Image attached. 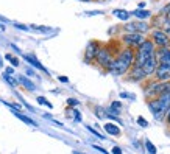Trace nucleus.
Segmentation results:
<instances>
[{
  "mask_svg": "<svg viewBox=\"0 0 170 154\" xmlns=\"http://www.w3.org/2000/svg\"><path fill=\"white\" fill-rule=\"evenodd\" d=\"M3 79L11 86V87H16V86H19V82H17V79H14V78L11 77V75H6V73H3Z\"/></svg>",
  "mask_w": 170,
  "mask_h": 154,
  "instance_id": "21",
  "label": "nucleus"
},
{
  "mask_svg": "<svg viewBox=\"0 0 170 154\" xmlns=\"http://www.w3.org/2000/svg\"><path fill=\"white\" fill-rule=\"evenodd\" d=\"M156 67H158V61H156V58L155 56H151L144 66H142V70L145 72V75L147 77H150V75H155V70H156Z\"/></svg>",
  "mask_w": 170,
  "mask_h": 154,
  "instance_id": "12",
  "label": "nucleus"
},
{
  "mask_svg": "<svg viewBox=\"0 0 170 154\" xmlns=\"http://www.w3.org/2000/svg\"><path fill=\"white\" fill-rule=\"evenodd\" d=\"M86 129H87V131H89L90 134H94L95 137H98V139H105V135H103V134H100L98 131H95V129H94L92 126H89V125H87V126H86Z\"/></svg>",
  "mask_w": 170,
  "mask_h": 154,
  "instance_id": "26",
  "label": "nucleus"
},
{
  "mask_svg": "<svg viewBox=\"0 0 170 154\" xmlns=\"http://www.w3.org/2000/svg\"><path fill=\"white\" fill-rule=\"evenodd\" d=\"M137 123H139V126H142V128H147V125H148V121H147L144 117H137Z\"/></svg>",
  "mask_w": 170,
  "mask_h": 154,
  "instance_id": "28",
  "label": "nucleus"
},
{
  "mask_svg": "<svg viewBox=\"0 0 170 154\" xmlns=\"http://www.w3.org/2000/svg\"><path fill=\"white\" fill-rule=\"evenodd\" d=\"M134 55H136L134 48H127V47L122 48L116 55V58L112 59L108 72L111 75H114V77H123V75H127L128 70L134 64Z\"/></svg>",
  "mask_w": 170,
  "mask_h": 154,
  "instance_id": "1",
  "label": "nucleus"
},
{
  "mask_svg": "<svg viewBox=\"0 0 170 154\" xmlns=\"http://www.w3.org/2000/svg\"><path fill=\"white\" fill-rule=\"evenodd\" d=\"M5 73H6V75H14V67H11V66H9V67H6Z\"/></svg>",
  "mask_w": 170,
  "mask_h": 154,
  "instance_id": "32",
  "label": "nucleus"
},
{
  "mask_svg": "<svg viewBox=\"0 0 170 154\" xmlns=\"http://www.w3.org/2000/svg\"><path fill=\"white\" fill-rule=\"evenodd\" d=\"M129 14L134 16V17H137L139 20H147V19L151 17V13H150L148 9H134V11H131Z\"/></svg>",
  "mask_w": 170,
  "mask_h": 154,
  "instance_id": "14",
  "label": "nucleus"
},
{
  "mask_svg": "<svg viewBox=\"0 0 170 154\" xmlns=\"http://www.w3.org/2000/svg\"><path fill=\"white\" fill-rule=\"evenodd\" d=\"M94 148H95L97 151H100V153H103V154H109V153H108V151H106V150H105V148H101V146H97V145H94Z\"/></svg>",
  "mask_w": 170,
  "mask_h": 154,
  "instance_id": "33",
  "label": "nucleus"
},
{
  "mask_svg": "<svg viewBox=\"0 0 170 154\" xmlns=\"http://www.w3.org/2000/svg\"><path fill=\"white\" fill-rule=\"evenodd\" d=\"M120 97H122V98H134V97H131V95H128L127 92H123V93H120Z\"/></svg>",
  "mask_w": 170,
  "mask_h": 154,
  "instance_id": "38",
  "label": "nucleus"
},
{
  "mask_svg": "<svg viewBox=\"0 0 170 154\" xmlns=\"http://www.w3.org/2000/svg\"><path fill=\"white\" fill-rule=\"evenodd\" d=\"M94 111H95V115L98 117L100 120H105V118H106V109H105V108H101V106H97Z\"/></svg>",
  "mask_w": 170,
  "mask_h": 154,
  "instance_id": "20",
  "label": "nucleus"
},
{
  "mask_svg": "<svg viewBox=\"0 0 170 154\" xmlns=\"http://www.w3.org/2000/svg\"><path fill=\"white\" fill-rule=\"evenodd\" d=\"M122 111V103L120 101H112L111 106L106 109V114H111V115H119Z\"/></svg>",
  "mask_w": 170,
  "mask_h": 154,
  "instance_id": "16",
  "label": "nucleus"
},
{
  "mask_svg": "<svg viewBox=\"0 0 170 154\" xmlns=\"http://www.w3.org/2000/svg\"><path fill=\"white\" fill-rule=\"evenodd\" d=\"M119 51H114L112 48H111V45H100V50H98V53H97V56H95V62L101 67V69H109V66H111V62H112V59L116 58V55H117Z\"/></svg>",
  "mask_w": 170,
  "mask_h": 154,
  "instance_id": "3",
  "label": "nucleus"
},
{
  "mask_svg": "<svg viewBox=\"0 0 170 154\" xmlns=\"http://www.w3.org/2000/svg\"><path fill=\"white\" fill-rule=\"evenodd\" d=\"M31 30H38L39 33H47V31H52L48 27H42V25H30Z\"/></svg>",
  "mask_w": 170,
  "mask_h": 154,
  "instance_id": "23",
  "label": "nucleus"
},
{
  "mask_svg": "<svg viewBox=\"0 0 170 154\" xmlns=\"http://www.w3.org/2000/svg\"><path fill=\"white\" fill-rule=\"evenodd\" d=\"M155 77H156V81H161V82L170 81V66L158 64V67L155 70Z\"/></svg>",
  "mask_w": 170,
  "mask_h": 154,
  "instance_id": "9",
  "label": "nucleus"
},
{
  "mask_svg": "<svg viewBox=\"0 0 170 154\" xmlns=\"http://www.w3.org/2000/svg\"><path fill=\"white\" fill-rule=\"evenodd\" d=\"M169 90H170V81H166V82L153 81V82H150V86H148V89H147V98H148V100L156 98V97H159L161 93L169 92Z\"/></svg>",
  "mask_w": 170,
  "mask_h": 154,
  "instance_id": "6",
  "label": "nucleus"
},
{
  "mask_svg": "<svg viewBox=\"0 0 170 154\" xmlns=\"http://www.w3.org/2000/svg\"><path fill=\"white\" fill-rule=\"evenodd\" d=\"M162 13H164V14H167V16H166V19H167V20H170V3H167V5L164 6Z\"/></svg>",
  "mask_w": 170,
  "mask_h": 154,
  "instance_id": "31",
  "label": "nucleus"
},
{
  "mask_svg": "<svg viewBox=\"0 0 170 154\" xmlns=\"http://www.w3.org/2000/svg\"><path fill=\"white\" fill-rule=\"evenodd\" d=\"M81 2H92V0H81Z\"/></svg>",
  "mask_w": 170,
  "mask_h": 154,
  "instance_id": "44",
  "label": "nucleus"
},
{
  "mask_svg": "<svg viewBox=\"0 0 170 154\" xmlns=\"http://www.w3.org/2000/svg\"><path fill=\"white\" fill-rule=\"evenodd\" d=\"M86 14H87V16H95V14H101V13H100V11H87Z\"/></svg>",
  "mask_w": 170,
  "mask_h": 154,
  "instance_id": "36",
  "label": "nucleus"
},
{
  "mask_svg": "<svg viewBox=\"0 0 170 154\" xmlns=\"http://www.w3.org/2000/svg\"><path fill=\"white\" fill-rule=\"evenodd\" d=\"M0 69H3V59H2V56H0Z\"/></svg>",
  "mask_w": 170,
  "mask_h": 154,
  "instance_id": "41",
  "label": "nucleus"
},
{
  "mask_svg": "<svg viewBox=\"0 0 170 154\" xmlns=\"http://www.w3.org/2000/svg\"><path fill=\"white\" fill-rule=\"evenodd\" d=\"M147 103H148V109L151 111V114H153V117L156 120L166 118V115H167V112H169V109H170V90L161 93L156 98L148 100Z\"/></svg>",
  "mask_w": 170,
  "mask_h": 154,
  "instance_id": "2",
  "label": "nucleus"
},
{
  "mask_svg": "<svg viewBox=\"0 0 170 154\" xmlns=\"http://www.w3.org/2000/svg\"><path fill=\"white\" fill-rule=\"evenodd\" d=\"M70 112L74 114V118H75V121H81V114H80L77 109H72Z\"/></svg>",
  "mask_w": 170,
  "mask_h": 154,
  "instance_id": "30",
  "label": "nucleus"
},
{
  "mask_svg": "<svg viewBox=\"0 0 170 154\" xmlns=\"http://www.w3.org/2000/svg\"><path fill=\"white\" fill-rule=\"evenodd\" d=\"M155 58H156L158 64L170 66V47H167V48H158V50H155Z\"/></svg>",
  "mask_w": 170,
  "mask_h": 154,
  "instance_id": "10",
  "label": "nucleus"
},
{
  "mask_svg": "<svg viewBox=\"0 0 170 154\" xmlns=\"http://www.w3.org/2000/svg\"><path fill=\"white\" fill-rule=\"evenodd\" d=\"M74 154H85V153H80V151H75Z\"/></svg>",
  "mask_w": 170,
  "mask_h": 154,
  "instance_id": "43",
  "label": "nucleus"
},
{
  "mask_svg": "<svg viewBox=\"0 0 170 154\" xmlns=\"http://www.w3.org/2000/svg\"><path fill=\"white\" fill-rule=\"evenodd\" d=\"M145 6H147V5H145V2H140V3L137 5V9H145Z\"/></svg>",
  "mask_w": 170,
  "mask_h": 154,
  "instance_id": "35",
  "label": "nucleus"
},
{
  "mask_svg": "<svg viewBox=\"0 0 170 154\" xmlns=\"http://www.w3.org/2000/svg\"><path fill=\"white\" fill-rule=\"evenodd\" d=\"M148 39L158 48H167V47H170V36H167L164 33V30H161V28H155L153 31H150V38Z\"/></svg>",
  "mask_w": 170,
  "mask_h": 154,
  "instance_id": "5",
  "label": "nucleus"
},
{
  "mask_svg": "<svg viewBox=\"0 0 170 154\" xmlns=\"http://www.w3.org/2000/svg\"><path fill=\"white\" fill-rule=\"evenodd\" d=\"M166 118H167V123L170 125V109H169V112H167V115H166Z\"/></svg>",
  "mask_w": 170,
  "mask_h": 154,
  "instance_id": "40",
  "label": "nucleus"
},
{
  "mask_svg": "<svg viewBox=\"0 0 170 154\" xmlns=\"http://www.w3.org/2000/svg\"><path fill=\"white\" fill-rule=\"evenodd\" d=\"M17 82H19L20 86H24L27 90H36V84H35V82H31L28 78L24 77V75H19V78H17Z\"/></svg>",
  "mask_w": 170,
  "mask_h": 154,
  "instance_id": "15",
  "label": "nucleus"
},
{
  "mask_svg": "<svg viewBox=\"0 0 170 154\" xmlns=\"http://www.w3.org/2000/svg\"><path fill=\"white\" fill-rule=\"evenodd\" d=\"M13 25H14L16 28H19V30H24V31H28V30H30L28 25H22V24H17V22H14Z\"/></svg>",
  "mask_w": 170,
  "mask_h": 154,
  "instance_id": "27",
  "label": "nucleus"
},
{
  "mask_svg": "<svg viewBox=\"0 0 170 154\" xmlns=\"http://www.w3.org/2000/svg\"><path fill=\"white\" fill-rule=\"evenodd\" d=\"M103 129L109 134V135H120V128L114 123H105Z\"/></svg>",
  "mask_w": 170,
  "mask_h": 154,
  "instance_id": "17",
  "label": "nucleus"
},
{
  "mask_svg": "<svg viewBox=\"0 0 170 154\" xmlns=\"http://www.w3.org/2000/svg\"><path fill=\"white\" fill-rule=\"evenodd\" d=\"M111 153H112V154H122V150H120V148H119V146H114V148H112V151H111Z\"/></svg>",
  "mask_w": 170,
  "mask_h": 154,
  "instance_id": "34",
  "label": "nucleus"
},
{
  "mask_svg": "<svg viewBox=\"0 0 170 154\" xmlns=\"http://www.w3.org/2000/svg\"><path fill=\"white\" fill-rule=\"evenodd\" d=\"M123 31L127 33H139V35H147L150 33V24L147 20H134V22H125L122 27Z\"/></svg>",
  "mask_w": 170,
  "mask_h": 154,
  "instance_id": "4",
  "label": "nucleus"
},
{
  "mask_svg": "<svg viewBox=\"0 0 170 154\" xmlns=\"http://www.w3.org/2000/svg\"><path fill=\"white\" fill-rule=\"evenodd\" d=\"M112 14H114L119 20H122V22H128V20H129V17H131L129 11H127V9H114V11H112Z\"/></svg>",
  "mask_w": 170,
  "mask_h": 154,
  "instance_id": "18",
  "label": "nucleus"
},
{
  "mask_svg": "<svg viewBox=\"0 0 170 154\" xmlns=\"http://www.w3.org/2000/svg\"><path fill=\"white\" fill-rule=\"evenodd\" d=\"M24 59H25L28 64H31L35 69H39V70H42V72H45V73H48V70H47L42 64L39 62V59H38L35 55H24Z\"/></svg>",
  "mask_w": 170,
  "mask_h": 154,
  "instance_id": "13",
  "label": "nucleus"
},
{
  "mask_svg": "<svg viewBox=\"0 0 170 154\" xmlns=\"http://www.w3.org/2000/svg\"><path fill=\"white\" fill-rule=\"evenodd\" d=\"M5 58L11 62V67H17V66H19V59H17L16 56H13V55L8 53V55H5Z\"/></svg>",
  "mask_w": 170,
  "mask_h": 154,
  "instance_id": "22",
  "label": "nucleus"
},
{
  "mask_svg": "<svg viewBox=\"0 0 170 154\" xmlns=\"http://www.w3.org/2000/svg\"><path fill=\"white\" fill-rule=\"evenodd\" d=\"M36 101H38L39 104H44V106H47V108H50V109L53 108V106H52V103H50V101H48L47 98H44V97H38V98H36Z\"/></svg>",
  "mask_w": 170,
  "mask_h": 154,
  "instance_id": "25",
  "label": "nucleus"
},
{
  "mask_svg": "<svg viewBox=\"0 0 170 154\" xmlns=\"http://www.w3.org/2000/svg\"><path fill=\"white\" fill-rule=\"evenodd\" d=\"M144 39H145V36L144 35H139V33H125L120 40H122V44L127 48H136Z\"/></svg>",
  "mask_w": 170,
  "mask_h": 154,
  "instance_id": "7",
  "label": "nucleus"
},
{
  "mask_svg": "<svg viewBox=\"0 0 170 154\" xmlns=\"http://www.w3.org/2000/svg\"><path fill=\"white\" fill-rule=\"evenodd\" d=\"M27 75H28V77H35V72H33L31 69H28V70H27Z\"/></svg>",
  "mask_w": 170,
  "mask_h": 154,
  "instance_id": "39",
  "label": "nucleus"
},
{
  "mask_svg": "<svg viewBox=\"0 0 170 154\" xmlns=\"http://www.w3.org/2000/svg\"><path fill=\"white\" fill-rule=\"evenodd\" d=\"M128 78L131 79V81H144L147 75H145V72L142 70V67H137V66H134L133 64V67L128 70Z\"/></svg>",
  "mask_w": 170,
  "mask_h": 154,
  "instance_id": "11",
  "label": "nucleus"
},
{
  "mask_svg": "<svg viewBox=\"0 0 170 154\" xmlns=\"http://www.w3.org/2000/svg\"><path fill=\"white\" fill-rule=\"evenodd\" d=\"M0 20H2V22H6V19H5V17H2V16H0Z\"/></svg>",
  "mask_w": 170,
  "mask_h": 154,
  "instance_id": "42",
  "label": "nucleus"
},
{
  "mask_svg": "<svg viewBox=\"0 0 170 154\" xmlns=\"http://www.w3.org/2000/svg\"><path fill=\"white\" fill-rule=\"evenodd\" d=\"M145 148H147V151L150 154H156V146H155L150 140H145Z\"/></svg>",
  "mask_w": 170,
  "mask_h": 154,
  "instance_id": "24",
  "label": "nucleus"
},
{
  "mask_svg": "<svg viewBox=\"0 0 170 154\" xmlns=\"http://www.w3.org/2000/svg\"><path fill=\"white\" fill-rule=\"evenodd\" d=\"M58 79H59L61 82H69V78L67 77H58Z\"/></svg>",
  "mask_w": 170,
  "mask_h": 154,
  "instance_id": "37",
  "label": "nucleus"
},
{
  "mask_svg": "<svg viewBox=\"0 0 170 154\" xmlns=\"http://www.w3.org/2000/svg\"><path fill=\"white\" fill-rule=\"evenodd\" d=\"M13 114L17 117L19 120H22L24 123H27V125H31V126H38V123L35 121V120H31V118H28L27 115H24V114H20V112H17V111H13Z\"/></svg>",
  "mask_w": 170,
  "mask_h": 154,
  "instance_id": "19",
  "label": "nucleus"
},
{
  "mask_svg": "<svg viewBox=\"0 0 170 154\" xmlns=\"http://www.w3.org/2000/svg\"><path fill=\"white\" fill-rule=\"evenodd\" d=\"M100 50V42L98 40H90L87 45H86L85 50V61L86 62H94L95 61V56Z\"/></svg>",
  "mask_w": 170,
  "mask_h": 154,
  "instance_id": "8",
  "label": "nucleus"
},
{
  "mask_svg": "<svg viewBox=\"0 0 170 154\" xmlns=\"http://www.w3.org/2000/svg\"><path fill=\"white\" fill-rule=\"evenodd\" d=\"M67 104H69V106H72V108H75V106H78V104H80V101H78V100H75V98H69V100H67Z\"/></svg>",
  "mask_w": 170,
  "mask_h": 154,
  "instance_id": "29",
  "label": "nucleus"
}]
</instances>
